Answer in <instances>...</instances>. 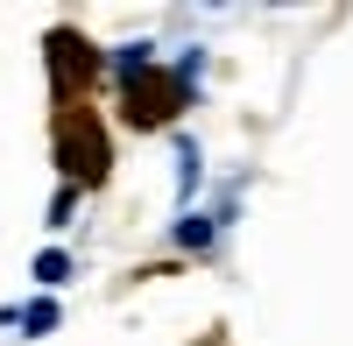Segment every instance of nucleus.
<instances>
[{
  "label": "nucleus",
  "mask_w": 353,
  "mask_h": 346,
  "mask_svg": "<svg viewBox=\"0 0 353 346\" xmlns=\"http://www.w3.org/2000/svg\"><path fill=\"white\" fill-rule=\"evenodd\" d=\"M36 283H43V290L71 283V254H64V247H43V254H36Z\"/></svg>",
  "instance_id": "obj_1"
},
{
  "label": "nucleus",
  "mask_w": 353,
  "mask_h": 346,
  "mask_svg": "<svg viewBox=\"0 0 353 346\" xmlns=\"http://www.w3.org/2000/svg\"><path fill=\"white\" fill-rule=\"evenodd\" d=\"M212 234H219V219H205V212H191L184 226H176V247H205Z\"/></svg>",
  "instance_id": "obj_2"
},
{
  "label": "nucleus",
  "mask_w": 353,
  "mask_h": 346,
  "mask_svg": "<svg viewBox=\"0 0 353 346\" xmlns=\"http://www.w3.org/2000/svg\"><path fill=\"white\" fill-rule=\"evenodd\" d=\"M14 318H21L28 332L43 339V332H57V304H50V297H36V304H28V311H14Z\"/></svg>",
  "instance_id": "obj_3"
},
{
  "label": "nucleus",
  "mask_w": 353,
  "mask_h": 346,
  "mask_svg": "<svg viewBox=\"0 0 353 346\" xmlns=\"http://www.w3.org/2000/svg\"><path fill=\"white\" fill-rule=\"evenodd\" d=\"M71 205H78V191H57L50 198V226H71Z\"/></svg>",
  "instance_id": "obj_4"
}]
</instances>
